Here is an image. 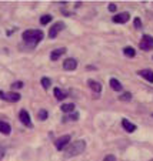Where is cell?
Wrapping results in <instances>:
<instances>
[{"instance_id":"e0dca14e","label":"cell","mask_w":153,"mask_h":161,"mask_svg":"<svg viewBox=\"0 0 153 161\" xmlns=\"http://www.w3.org/2000/svg\"><path fill=\"white\" fill-rule=\"evenodd\" d=\"M123 53H124V56H128V57H135L136 51H135V49H133V47L128 46V47H124V49H123Z\"/></svg>"},{"instance_id":"d4e9b609","label":"cell","mask_w":153,"mask_h":161,"mask_svg":"<svg viewBox=\"0 0 153 161\" xmlns=\"http://www.w3.org/2000/svg\"><path fill=\"white\" fill-rule=\"evenodd\" d=\"M103 161H116V157L113 155V154H109V155H106V157H104Z\"/></svg>"},{"instance_id":"7402d4cb","label":"cell","mask_w":153,"mask_h":161,"mask_svg":"<svg viewBox=\"0 0 153 161\" xmlns=\"http://www.w3.org/2000/svg\"><path fill=\"white\" fill-rule=\"evenodd\" d=\"M4 154H6V145L3 143H0V160H3Z\"/></svg>"},{"instance_id":"4fadbf2b","label":"cell","mask_w":153,"mask_h":161,"mask_svg":"<svg viewBox=\"0 0 153 161\" xmlns=\"http://www.w3.org/2000/svg\"><path fill=\"white\" fill-rule=\"evenodd\" d=\"M10 131H12V127H10V124L6 123V121H0V133L2 134H10Z\"/></svg>"},{"instance_id":"3957f363","label":"cell","mask_w":153,"mask_h":161,"mask_svg":"<svg viewBox=\"0 0 153 161\" xmlns=\"http://www.w3.org/2000/svg\"><path fill=\"white\" fill-rule=\"evenodd\" d=\"M140 49L142 50H152L153 49V37L149 34H145L140 40Z\"/></svg>"},{"instance_id":"484cf974","label":"cell","mask_w":153,"mask_h":161,"mask_svg":"<svg viewBox=\"0 0 153 161\" xmlns=\"http://www.w3.org/2000/svg\"><path fill=\"white\" fill-rule=\"evenodd\" d=\"M20 87H23V83L22 81H16L13 84V88H20Z\"/></svg>"},{"instance_id":"7c38bea8","label":"cell","mask_w":153,"mask_h":161,"mask_svg":"<svg viewBox=\"0 0 153 161\" xmlns=\"http://www.w3.org/2000/svg\"><path fill=\"white\" fill-rule=\"evenodd\" d=\"M87 84H89V87H90V88L95 91V93H97V94L102 91V84H100V83H97L96 80H89V81H87Z\"/></svg>"},{"instance_id":"f546056e","label":"cell","mask_w":153,"mask_h":161,"mask_svg":"<svg viewBox=\"0 0 153 161\" xmlns=\"http://www.w3.org/2000/svg\"><path fill=\"white\" fill-rule=\"evenodd\" d=\"M152 161H153V160H152Z\"/></svg>"},{"instance_id":"5b68a950","label":"cell","mask_w":153,"mask_h":161,"mask_svg":"<svg viewBox=\"0 0 153 161\" xmlns=\"http://www.w3.org/2000/svg\"><path fill=\"white\" fill-rule=\"evenodd\" d=\"M65 29V23L63 21H57L56 24H53L52 27H50V30H49V37L50 39H54L56 36L59 34V32L60 30H63Z\"/></svg>"},{"instance_id":"8fae6325","label":"cell","mask_w":153,"mask_h":161,"mask_svg":"<svg viewBox=\"0 0 153 161\" xmlns=\"http://www.w3.org/2000/svg\"><path fill=\"white\" fill-rule=\"evenodd\" d=\"M122 127H123L128 133H133L135 130H136V125H135V124H132L129 120H126V118H123V120H122Z\"/></svg>"},{"instance_id":"30bf717a","label":"cell","mask_w":153,"mask_h":161,"mask_svg":"<svg viewBox=\"0 0 153 161\" xmlns=\"http://www.w3.org/2000/svg\"><path fill=\"white\" fill-rule=\"evenodd\" d=\"M66 53V49H56L53 50L52 53H50V60H53V62H56V60H59V57H62L63 54Z\"/></svg>"},{"instance_id":"83f0119b","label":"cell","mask_w":153,"mask_h":161,"mask_svg":"<svg viewBox=\"0 0 153 161\" xmlns=\"http://www.w3.org/2000/svg\"><path fill=\"white\" fill-rule=\"evenodd\" d=\"M79 118V114H72L70 116V120H77Z\"/></svg>"},{"instance_id":"9c48e42d","label":"cell","mask_w":153,"mask_h":161,"mask_svg":"<svg viewBox=\"0 0 153 161\" xmlns=\"http://www.w3.org/2000/svg\"><path fill=\"white\" fill-rule=\"evenodd\" d=\"M19 118H20V121L25 125H27V127H32V121H30V116L29 113L26 111V110H22L20 113H19Z\"/></svg>"},{"instance_id":"603a6c76","label":"cell","mask_w":153,"mask_h":161,"mask_svg":"<svg viewBox=\"0 0 153 161\" xmlns=\"http://www.w3.org/2000/svg\"><path fill=\"white\" fill-rule=\"evenodd\" d=\"M133 24H135V27H136V29H142V20L139 19V17H136V19H135Z\"/></svg>"},{"instance_id":"7a4b0ae2","label":"cell","mask_w":153,"mask_h":161,"mask_svg":"<svg viewBox=\"0 0 153 161\" xmlns=\"http://www.w3.org/2000/svg\"><path fill=\"white\" fill-rule=\"evenodd\" d=\"M84 150H86V143H84V140H77L66 150V157L79 155V154H82Z\"/></svg>"},{"instance_id":"ba28073f","label":"cell","mask_w":153,"mask_h":161,"mask_svg":"<svg viewBox=\"0 0 153 161\" xmlns=\"http://www.w3.org/2000/svg\"><path fill=\"white\" fill-rule=\"evenodd\" d=\"M76 67H77V62H76L75 58H66L65 63H63V69L67 70V71L76 70Z\"/></svg>"},{"instance_id":"9a60e30c","label":"cell","mask_w":153,"mask_h":161,"mask_svg":"<svg viewBox=\"0 0 153 161\" xmlns=\"http://www.w3.org/2000/svg\"><path fill=\"white\" fill-rule=\"evenodd\" d=\"M109 83H110V87H112L115 91H122V88H123V87H122V83L117 79H110Z\"/></svg>"},{"instance_id":"4316f807","label":"cell","mask_w":153,"mask_h":161,"mask_svg":"<svg viewBox=\"0 0 153 161\" xmlns=\"http://www.w3.org/2000/svg\"><path fill=\"white\" fill-rule=\"evenodd\" d=\"M109 10H110V12H115V10H116V4H109Z\"/></svg>"},{"instance_id":"cb8c5ba5","label":"cell","mask_w":153,"mask_h":161,"mask_svg":"<svg viewBox=\"0 0 153 161\" xmlns=\"http://www.w3.org/2000/svg\"><path fill=\"white\" fill-rule=\"evenodd\" d=\"M130 99H132V94H130V93H124L123 95H120V100H123V101L124 100L128 101V100H130Z\"/></svg>"},{"instance_id":"277c9868","label":"cell","mask_w":153,"mask_h":161,"mask_svg":"<svg viewBox=\"0 0 153 161\" xmlns=\"http://www.w3.org/2000/svg\"><path fill=\"white\" fill-rule=\"evenodd\" d=\"M0 99L6 100V101L16 103V101L20 100V94H19V93H4V91H0Z\"/></svg>"},{"instance_id":"52a82bcc","label":"cell","mask_w":153,"mask_h":161,"mask_svg":"<svg viewBox=\"0 0 153 161\" xmlns=\"http://www.w3.org/2000/svg\"><path fill=\"white\" fill-rule=\"evenodd\" d=\"M129 19H130V14L129 13H119V14H116L113 16V21L115 23H119V24H124V23H128Z\"/></svg>"},{"instance_id":"ac0fdd59","label":"cell","mask_w":153,"mask_h":161,"mask_svg":"<svg viewBox=\"0 0 153 161\" xmlns=\"http://www.w3.org/2000/svg\"><path fill=\"white\" fill-rule=\"evenodd\" d=\"M73 110H75V104L73 103H67L62 106V111H65V113H72Z\"/></svg>"},{"instance_id":"f1b7e54d","label":"cell","mask_w":153,"mask_h":161,"mask_svg":"<svg viewBox=\"0 0 153 161\" xmlns=\"http://www.w3.org/2000/svg\"><path fill=\"white\" fill-rule=\"evenodd\" d=\"M152 116H153V114H152Z\"/></svg>"},{"instance_id":"44dd1931","label":"cell","mask_w":153,"mask_h":161,"mask_svg":"<svg viewBox=\"0 0 153 161\" xmlns=\"http://www.w3.org/2000/svg\"><path fill=\"white\" fill-rule=\"evenodd\" d=\"M46 118H47V111H46V110H40V111H39V120H46Z\"/></svg>"},{"instance_id":"6da1fadb","label":"cell","mask_w":153,"mask_h":161,"mask_svg":"<svg viewBox=\"0 0 153 161\" xmlns=\"http://www.w3.org/2000/svg\"><path fill=\"white\" fill-rule=\"evenodd\" d=\"M23 40L27 43L29 46H36L39 43V41L41 40V39L45 37V34H43V32L41 30H26L25 33H23Z\"/></svg>"},{"instance_id":"5bb4252c","label":"cell","mask_w":153,"mask_h":161,"mask_svg":"<svg viewBox=\"0 0 153 161\" xmlns=\"http://www.w3.org/2000/svg\"><path fill=\"white\" fill-rule=\"evenodd\" d=\"M139 74H140L143 79L147 80L149 83H153V71L152 70H140Z\"/></svg>"},{"instance_id":"ffe728a7","label":"cell","mask_w":153,"mask_h":161,"mask_svg":"<svg viewBox=\"0 0 153 161\" xmlns=\"http://www.w3.org/2000/svg\"><path fill=\"white\" fill-rule=\"evenodd\" d=\"M40 83H41V86H43V87L46 88V90H47V88L50 87V83H52V81H50L49 77H43V79L40 80Z\"/></svg>"},{"instance_id":"8992f818","label":"cell","mask_w":153,"mask_h":161,"mask_svg":"<svg viewBox=\"0 0 153 161\" xmlns=\"http://www.w3.org/2000/svg\"><path fill=\"white\" fill-rule=\"evenodd\" d=\"M69 141H70V136H62L59 140H56V148L59 150V151H62V150H65V147H66L67 144H69Z\"/></svg>"},{"instance_id":"2e32d148","label":"cell","mask_w":153,"mask_h":161,"mask_svg":"<svg viewBox=\"0 0 153 161\" xmlns=\"http://www.w3.org/2000/svg\"><path fill=\"white\" fill-rule=\"evenodd\" d=\"M53 93H54V97H56L57 100H65V99H66V95H67L66 93H65V91H62L59 87H56V88H54Z\"/></svg>"},{"instance_id":"d6986e66","label":"cell","mask_w":153,"mask_h":161,"mask_svg":"<svg viewBox=\"0 0 153 161\" xmlns=\"http://www.w3.org/2000/svg\"><path fill=\"white\" fill-rule=\"evenodd\" d=\"M52 21V16L50 14H45V16H41L40 17V24H47V23H50Z\"/></svg>"}]
</instances>
